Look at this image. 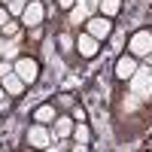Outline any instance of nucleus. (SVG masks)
<instances>
[{
    "label": "nucleus",
    "mask_w": 152,
    "mask_h": 152,
    "mask_svg": "<svg viewBox=\"0 0 152 152\" xmlns=\"http://www.w3.org/2000/svg\"><path fill=\"white\" fill-rule=\"evenodd\" d=\"M73 104H76V97H73V94H67V91H61V94L55 97V107H58V110H70Z\"/></svg>",
    "instance_id": "16"
},
{
    "label": "nucleus",
    "mask_w": 152,
    "mask_h": 152,
    "mask_svg": "<svg viewBox=\"0 0 152 152\" xmlns=\"http://www.w3.org/2000/svg\"><path fill=\"white\" fill-rule=\"evenodd\" d=\"M49 143H52L49 125H40V122H34L31 128H28V146H34V149H49Z\"/></svg>",
    "instance_id": "7"
},
{
    "label": "nucleus",
    "mask_w": 152,
    "mask_h": 152,
    "mask_svg": "<svg viewBox=\"0 0 152 152\" xmlns=\"http://www.w3.org/2000/svg\"><path fill=\"white\" fill-rule=\"evenodd\" d=\"M55 43H58V52H61V55H73V52H76V40H73L70 34H58Z\"/></svg>",
    "instance_id": "13"
},
{
    "label": "nucleus",
    "mask_w": 152,
    "mask_h": 152,
    "mask_svg": "<svg viewBox=\"0 0 152 152\" xmlns=\"http://www.w3.org/2000/svg\"><path fill=\"white\" fill-rule=\"evenodd\" d=\"M73 116H70V113H67V116H64V113H58V119L52 122V131H55V137H58V140H61V137H70L73 134Z\"/></svg>",
    "instance_id": "10"
},
{
    "label": "nucleus",
    "mask_w": 152,
    "mask_h": 152,
    "mask_svg": "<svg viewBox=\"0 0 152 152\" xmlns=\"http://www.w3.org/2000/svg\"><path fill=\"white\" fill-rule=\"evenodd\" d=\"M0 3H9V0H0Z\"/></svg>",
    "instance_id": "25"
},
{
    "label": "nucleus",
    "mask_w": 152,
    "mask_h": 152,
    "mask_svg": "<svg viewBox=\"0 0 152 152\" xmlns=\"http://www.w3.org/2000/svg\"><path fill=\"white\" fill-rule=\"evenodd\" d=\"M12 100H15L12 94H6L3 100H0V116H6V113H12Z\"/></svg>",
    "instance_id": "18"
},
{
    "label": "nucleus",
    "mask_w": 152,
    "mask_h": 152,
    "mask_svg": "<svg viewBox=\"0 0 152 152\" xmlns=\"http://www.w3.org/2000/svg\"><path fill=\"white\" fill-rule=\"evenodd\" d=\"M70 137H73V143H70L73 152H76V149H79V152H82V149H91V128H88V122H76Z\"/></svg>",
    "instance_id": "8"
},
{
    "label": "nucleus",
    "mask_w": 152,
    "mask_h": 152,
    "mask_svg": "<svg viewBox=\"0 0 152 152\" xmlns=\"http://www.w3.org/2000/svg\"><path fill=\"white\" fill-rule=\"evenodd\" d=\"M9 18H12V12L6 9V3H0V28H3V24H6Z\"/></svg>",
    "instance_id": "21"
},
{
    "label": "nucleus",
    "mask_w": 152,
    "mask_h": 152,
    "mask_svg": "<svg viewBox=\"0 0 152 152\" xmlns=\"http://www.w3.org/2000/svg\"><path fill=\"white\" fill-rule=\"evenodd\" d=\"M24 6H28V0H9V3H6V9L12 12V18H21Z\"/></svg>",
    "instance_id": "17"
},
{
    "label": "nucleus",
    "mask_w": 152,
    "mask_h": 152,
    "mask_svg": "<svg viewBox=\"0 0 152 152\" xmlns=\"http://www.w3.org/2000/svg\"><path fill=\"white\" fill-rule=\"evenodd\" d=\"M97 12H100V15H107V18H116L119 12H122V0H100V3H97Z\"/></svg>",
    "instance_id": "12"
},
{
    "label": "nucleus",
    "mask_w": 152,
    "mask_h": 152,
    "mask_svg": "<svg viewBox=\"0 0 152 152\" xmlns=\"http://www.w3.org/2000/svg\"><path fill=\"white\" fill-rule=\"evenodd\" d=\"M18 28H21V18H9L3 28H0V34H3V37H15V34H18Z\"/></svg>",
    "instance_id": "15"
},
{
    "label": "nucleus",
    "mask_w": 152,
    "mask_h": 152,
    "mask_svg": "<svg viewBox=\"0 0 152 152\" xmlns=\"http://www.w3.org/2000/svg\"><path fill=\"white\" fill-rule=\"evenodd\" d=\"M43 18H46L43 0H28V6H24V12H21V24L24 28H37V24H43Z\"/></svg>",
    "instance_id": "6"
},
{
    "label": "nucleus",
    "mask_w": 152,
    "mask_h": 152,
    "mask_svg": "<svg viewBox=\"0 0 152 152\" xmlns=\"http://www.w3.org/2000/svg\"><path fill=\"white\" fill-rule=\"evenodd\" d=\"M6 52V43H3V34H0V55Z\"/></svg>",
    "instance_id": "23"
},
{
    "label": "nucleus",
    "mask_w": 152,
    "mask_h": 152,
    "mask_svg": "<svg viewBox=\"0 0 152 152\" xmlns=\"http://www.w3.org/2000/svg\"><path fill=\"white\" fill-rule=\"evenodd\" d=\"M137 70H140V58H134L131 52H122L116 58V64H113V76H116L119 82H128L137 76Z\"/></svg>",
    "instance_id": "3"
},
{
    "label": "nucleus",
    "mask_w": 152,
    "mask_h": 152,
    "mask_svg": "<svg viewBox=\"0 0 152 152\" xmlns=\"http://www.w3.org/2000/svg\"><path fill=\"white\" fill-rule=\"evenodd\" d=\"M100 46H104V43H100V40H94V37L88 34L85 28H82L79 34H76V55H79V58H85V61H94V58L100 55Z\"/></svg>",
    "instance_id": "5"
},
{
    "label": "nucleus",
    "mask_w": 152,
    "mask_h": 152,
    "mask_svg": "<svg viewBox=\"0 0 152 152\" xmlns=\"http://www.w3.org/2000/svg\"><path fill=\"white\" fill-rule=\"evenodd\" d=\"M58 107H55V100H46V104H40V107H34V113H31V119L34 122H40V125H49L52 128V122L58 119Z\"/></svg>",
    "instance_id": "9"
},
{
    "label": "nucleus",
    "mask_w": 152,
    "mask_h": 152,
    "mask_svg": "<svg viewBox=\"0 0 152 152\" xmlns=\"http://www.w3.org/2000/svg\"><path fill=\"white\" fill-rule=\"evenodd\" d=\"M125 52H131L134 58H152V28H140L128 37Z\"/></svg>",
    "instance_id": "1"
},
{
    "label": "nucleus",
    "mask_w": 152,
    "mask_h": 152,
    "mask_svg": "<svg viewBox=\"0 0 152 152\" xmlns=\"http://www.w3.org/2000/svg\"><path fill=\"white\" fill-rule=\"evenodd\" d=\"M6 97V88H3V82H0V100H3Z\"/></svg>",
    "instance_id": "24"
},
{
    "label": "nucleus",
    "mask_w": 152,
    "mask_h": 152,
    "mask_svg": "<svg viewBox=\"0 0 152 152\" xmlns=\"http://www.w3.org/2000/svg\"><path fill=\"white\" fill-rule=\"evenodd\" d=\"M0 82H3L6 94H12V97H21V91H24V88H28V85H24V79H21V76H18L15 70H12L9 76H3V79H0Z\"/></svg>",
    "instance_id": "11"
},
{
    "label": "nucleus",
    "mask_w": 152,
    "mask_h": 152,
    "mask_svg": "<svg viewBox=\"0 0 152 152\" xmlns=\"http://www.w3.org/2000/svg\"><path fill=\"white\" fill-rule=\"evenodd\" d=\"M28 37H31L34 43H40V40H43V24H37V28H28Z\"/></svg>",
    "instance_id": "19"
},
{
    "label": "nucleus",
    "mask_w": 152,
    "mask_h": 152,
    "mask_svg": "<svg viewBox=\"0 0 152 152\" xmlns=\"http://www.w3.org/2000/svg\"><path fill=\"white\" fill-rule=\"evenodd\" d=\"M12 70L24 79L28 88H34L37 82H40V61H37L34 55H18L15 61H12Z\"/></svg>",
    "instance_id": "2"
},
{
    "label": "nucleus",
    "mask_w": 152,
    "mask_h": 152,
    "mask_svg": "<svg viewBox=\"0 0 152 152\" xmlns=\"http://www.w3.org/2000/svg\"><path fill=\"white\" fill-rule=\"evenodd\" d=\"M9 73H12V61L0 58V79H3V76H9Z\"/></svg>",
    "instance_id": "20"
},
{
    "label": "nucleus",
    "mask_w": 152,
    "mask_h": 152,
    "mask_svg": "<svg viewBox=\"0 0 152 152\" xmlns=\"http://www.w3.org/2000/svg\"><path fill=\"white\" fill-rule=\"evenodd\" d=\"M85 31L94 37V40H100V43H107L110 40V34L116 31V21L113 18H107V15H91V18H85Z\"/></svg>",
    "instance_id": "4"
},
{
    "label": "nucleus",
    "mask_w": 152,
    "mask_h": 152,
    "mask_svg": "<svg viewBox=\"0 0 152 152\" xmlns=\"http://www.w3.org/2000/svg\"><path fill=\"white\" fill-rule=\"evenodd\" d=\"M67 113L73 116V122H88V113H85V107L79 104V100H76V104H73V107H70Z\"/></svg>",
    "instance_id": "14"
},
{
    "label": "nucleus",
    "mask_w": 152,
    "mask_h": 152,
    "mask_svg": "<svg viewBox=\"0 0 152 152\" xmlns=\"http://www.w3.org/2000/svg\"><path fill=\"white\" fill-rule=\"evenodd\" d=\"M58 3V9H64V12H70L73 6H76V0H55Z\"/></svg>",
    "instance_id": "22"
}]
</instances>
